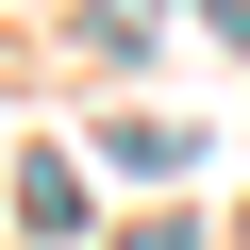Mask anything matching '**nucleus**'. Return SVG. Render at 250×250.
I'll use <instances>...</instances> for the list:
<instances>
[{
  "mask_svg": "<svg viewBox=\"0 0 250 250\" xmlns=\"http://www.w3.org/2000/svg\"><path fill=\"white\" fill-rule=\"evenodd\" d=\"M134 250H200V233H184V217H150V233H134Z\"/></svg>",
  "mask_w": 250,
  "mask_h": 250,
  "instance_id": "obj_1",
  "label": "nucleus"
}]
</instances>
